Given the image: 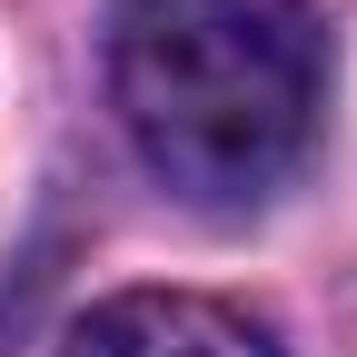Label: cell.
Wrapping results in <instances>:
<instances>
[{
    "label": "cell",
    "instance_id": "1",
    "mask_svg": "<svg viewBox=\"0 0 357 357\" xmlns=\"http://www.w3.org/2000/svg\"><path fill=\"white\" fill-rule=\"evenodd\" d=\"M328 89L307 0H119L109 100L119 129L178 199L238 208L298 169Z\"/></svg>",
    "mask_w": 357,
    "mask_h": 357
},
{
    "label": "cell",
    "instance_id": "2",
    "mask_svg": "<svg viewBox=\"0 0 357 357\" xmlns=\"http://www.w3.org/2000/svg\"><path fill=\"white\" fill-rule=\"evenodd\" d=\"M60 357H278V337L208 288H119L70 318Z\"/></svg>",
    "mask_w": 357,
    "mask_h": 357
}]
</instances>
